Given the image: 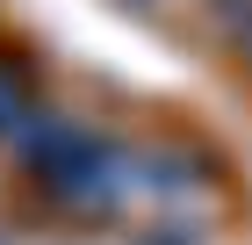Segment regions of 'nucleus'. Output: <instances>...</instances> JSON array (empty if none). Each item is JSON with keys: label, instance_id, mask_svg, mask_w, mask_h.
Segmentation results:
<instances>
[{"label": "nucleus", "instance_id": "5", "mask_svg": "<svg viewBox=\"0 0 252 245\" xmlns=\"http://www.w3.org/2000/svg\"><path fill=\"white\" fill-rule=\"evenodd\" d=\"M209 238H216V231L202 224V216H188V209H158L130 245H209Z\"/></svg>", "mask_w": 252, "mask_h": 245}, {"label": "nucleus", "instance_id": "1", "mask_svg": "<svg viewBox=\"0 0 252 245\" xmlns=\"http://www.w3.org/2000/svg\"><path fill=\"white\" fill-rule=\"evenodd\" d=\"M36 195L58 209V216H72V224H108V216L130 202V144H123V137H94V144L79 151L58 180H43Z\"/></svg>", "mask_w": 252, "mask_h": 245}, {"label": "nucleus", "instance_id": "6", "mask_svg": "<svg viewBox=\"0 0 252 245\" xmlns=\"http://www.w3.org/2000/svg\"><path fill=\"white\" fill-rule=\"evenodd\" d=\"M223 29H231V51H238V58H245V65H252V0H245V7H231V15H223Z\"/></svg>", "mask_w": 252, "mask_h": 245}, {"label": "nucleus", "instance_id": "2", "mask_svg": "<svg viewBox=\"0 0 252 245\" xmlns=\"http://www.w3.org/2000/svg\"><path fill=\"white\" fill-rule=\"evenodd\" d=\"M216 180H223V166H216L202 144H180V137H166V144H130V195H152L158 209H188L194 195H209Z\"/></svg>", "mask_w": 252, "mask_h": 245}, {"label": "nucleus", "instance_id": "4", "mask_svg": "<svg viewBox=\"0 0 252 245\" xmlns=\"http://www.w3.org/2000/svg\"><path fill=\"white\" fill-rule=\"evenodd\" d=\"M43 101V79H36V58L29 51H0V144L29 123V108Z\"/></svg>", "mask_w": 252, "mask_h": 245}, {"label": "nucleus", "instance_id": "3", "mask_svg": "<svg viewBox=\"0 0 252 245\" xmlns=\"http://www.w3.org/2000/svg\"><path fill=\"white\" fill-rule=\"evenodd\" d=\"M94 137H101L94 123H79V115H65V108H51V101H36V108H29V123L7 137V151H15V166L43 188V180H58L79 151L94 144Z\"/></svg>", "mask_w": 252, "mask_h": 245}]
</instances>
